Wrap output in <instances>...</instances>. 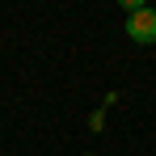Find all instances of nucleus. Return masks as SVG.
I'll return each mask as SVG.
<instances>
[{
  "label": "nucleus",
  "mask_w": 156,
  "mask_h": 156,
  "mask_svg": "<svg viewBox=\"0 0 156 156\" xmlns=\"http://www.w3.org/2000/svg\"><path fill=\"white\" fill-rule=\"evenodd\" d=\"M127 34L139 47H156V9H148V4L131 9L127 13Z\"/></svg>",
  "instance_id": "1"
}]
</instances>
